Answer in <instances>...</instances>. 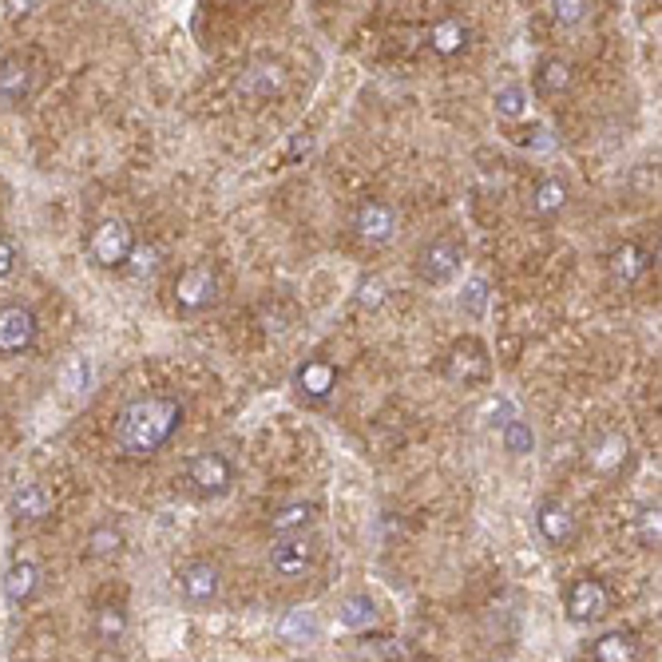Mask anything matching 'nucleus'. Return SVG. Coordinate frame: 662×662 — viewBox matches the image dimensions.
Segmentation results:
<instances>
[{"mask_svg": "<svg viewBox=\"0 0 662 662\" xmlns=\"http://www.w3.org/2000/svg\"><path fill=\"white\" fill-rule=\"evenodd\" d=\"M488 369H492L488 349H484L476 337L456 341L452 353H448V361H444V373H448V381H456V385H480V381L488 377Z\"/></svg>", "mask_w": 662, "mask_h": 662, "instance_id": "4", "label": "nucleus"}, {"mask_svg": "<svg viewBox=\"0 0 662 662\" xmlns=\"http://www.w3.org/2000/svg\"><path fill=\"white\" fill-rule=\"evenodd\" d=\"M552 12H555V24H579V20H587L591 4L587 0H559Z\"/></svg>", "mask_w": 662, "mask_h": 662, "instance_id": "36", "label": "nucleus"}, {"mask_svg": "<svg viewBox=\"0 0 662 662\" xmlns=\"http://www.w3.org/2000/svg\"><path fill=\"white\" fill-rule=\"evenodd\" d=\"M286 88V68L278 60H254L242 76H238V96L250 104H266Z\"/></svg>", "mask_w": 662, "mask_h": 662, "instance_id": "6", "label": "nucleus"}, {"mask_svg": "<svg viewBox=\"0 0 662 662\" xmlns=\"http://www.w3.org/2000/svg\"><path fill=\"white\" fill-rule=\"evenodd\" d=\"M298 389H302L306 401H318V405L330 401L333 389H337V369L330 361H306L298 369Z\"/></svg>", "mask_w": 662, "mask_h": 662, "instance_id": "16", "label": "nucleus"}, {"mask_svg": "<svg viewBox=\"0 0 662 662\" xmlns=\"http://www.w3.org/2000/svg\"><path fill=\"white\" fill-rule=\"evenodd\" d=\"M36 587H40V567H36V563L20 559V563L8 567V575H4V595H8L12 607L28 603V599L36 595Z\"/></svg>", "mask_w": 662, "mask_h": 662, "instance_id": "19", "label": "nucleus"}, {"mask_svg": "<svg viewBox=\"0 0 662 662\" xmlns=\"http://www.w3.org/2000/svg\"><path fill=\"white\" fill-rule=\"evenodd\" d=\"M536 88H540L544 96H559V92H567V88H571V64H567V60H559V56L544 60V64H540V72H536Z\"/></svg>", "mask_w": 662, "mask_h": 662, "instance_id": "25", "label": "nucleus"}, {"mask_svg": "<svg viewBox=\"0 0 662 662\" xmlns=\"http://www.w3.org/2000/svg\"><path fill=\"white\" fill-rule=\"evenodd\" d=\"M12 266H16V246L12 242H0V278L12 274Z\"/></svg>", "mask_w": 662, "mask_h": 662, "instance_id": "38", "label": "nucleus"}, {"mask_svg": "<svg viewBox=\"0 0 662 662\" xmlns=\"http://www.w3.org/2000/svg\"><path fill=\"white\" fill-rule=\"evenodd\" d=\"M127 635V611H123V603H100L96 607V639L104 643V647H115L119 639Z\"/></svg>", "mask_w": 662, "mask_h": 662, "instance_id": "23", "label": "nucleus"}, {"mask_svg": "<svg viewBox=\"0 0 662 662\" xmlns=\"http://www.w3.org/2000/svg\"><path fill=\"white\" fill-rule=\"evenodd\" d=\"M88 250H92L96 266H123L131 258V250H135V234H131L127 222L108 219L92 230V246Z\"/></svg>", "mask_w": 662, "mask_h": 662, "instance_id": "3", "label": "nucleus"}, {"mask_svg": "<svg viewBox=\"0 0 662 662\" xmlns=\"http://www.w3.org/2000/svg\"><path fill=\"white\" fill-rule=\"evenodd\" d=\"M460 262H464L460 246H456L452 238H437V242H429V246L417 254V274H421L425 282L441 286V282L460 274Z\"/></svg>", "mask_w": 662, "mask_h": 662, "instance_id": "7", "label": "nucleus"}, {"mask_svg": "<svg viewBox=\"0 0 662 662\" xmlns=\"http://www.w3.org/2000/svg\"><path fill=\"white\" fill-rule=\"evenodd\" d=\"M310 147H314V139H310L306 131H298V135L290 139V159H302V155H306Z\"/></svg>", "mask_w": 662, "mask_h": 662, "instance_id": "37", "label": "nucleus"}, {"mask_svg": "<svg viewBox=\"0 0 662 662\" xmlns=\"http://www.w3.org/2000/svg\"><path fill=\"white\" fill-rule=\"evenodd\" d=\"M12 516L16 520H24V524H40V520H48L52 516V492L44 488V484H20L16 492H12Z\"/></svg>", "mask_w": 662, "mask_h": 662, "instance_id": "14", "label": "nucleus"}, {"mask_svg": "<svg viewBox=\"0 0 662 662\" xmlns=\"http://www.w3.org/2000/svg\"><path fill=\"white\" fill-rule=\"evenodd\" d=\"M187 480H191V488L199 496H222L234 484V468H230V460L222 452H199L187 464Z\"/></svg>", "mask_w": 662, "mask_h": 662, "instance_id": "5", "label": "nucleus"}, {"mask_svg": "<svg viewBox=\"0 0 662 662\" xmlns=\"http://www.w3.org/2000/svg\"><path fill=\"white\" fill-rule=\"evenodd\" d=\"M659 540H662L659 504H643V508H639V544H643V548H659Z\"/></svg>", "mask_w": 662, "mask_h": 662, "instance_id": "30", "label": "nucleus"}, {"mask_svg": "<svg viewBox=\"0 0 662 662\" xmlns=\"http://www.w3.org/2000/svg\"><path fill=\"white\" fill-rule=\"evenodd\" d=\"M100 662H123V659H115V655H108V659H100Z\"/></svg>", "mask_w": 662, "mask_h": 662, "instance_id": "39", "label": "nucleus"}, {"mask_svg": "<svg viewBox=\"0 0 662 662\" xmlns=\"http://www.w3.org/2000/svg\"><path fill=\"white\" fill-rule=\"evenodd\" d=\"M591 659L595 662H635L639 659V635L635 631H607L595 639L591 647Z\"/></svg>", "mask_w": 662, "mask_h": 662, "instance_id": "17", "label": "nucleus"}, {"mask_svg": "<svg viewBox=\"0 0 662 662\" xmlns=\"http://www.w3.org/2000/svg\"><path fill=\"white\" fill-rule=\"evenodd\" d=\"M282 635H286L290 643H306V639L318 635V619H314L310 611H290V615L282 619Z\"/></svg>", "mask_w": 662, "mask_h": 662, "instance_id": "29", "label": "nucleus"}, {"mask_svg": "<svg viewBox=\"0 0 662 662\" xmlns=\"http://www.w3.org/2000/svg\"><path fill=\"white\" fill-rule=\"evenodd\" d=\"M536 528H540V536H544L552 548H567V544L575 540V516H571V508L559 504V500H544V504L536 508Z\"/></svg>", "mask_w": 662, "mask_h": 662, "instance_id": "13", "label": "nucleus"}, {"mask_svg": "<svg viewBox=\"0 0 662 662\" xmlns=\"http://www.w3.org/2000/svg\"><path fill=\"white\" fill-rule=\"evenodd\" d=\"M310 520H314V508H310V504H286V508H278V512L270 516V532H274L278 540H282V536H306Z\"/></svg>", "mask_w": 662, "mask_h": 662, "instance_id": "22", "label": "nucleus"}, {"mask_svg": "<svg viewBox=\"0 0 662 662\" xmlns=\"http://www.w3.org/2000/svg\"><path fill=\"white\" fill-rule=\"evenodd\" d=\"M627 437L623 433H607V437H599L595 448H591V456H587V464L595 468V472H615V468H623V460H627Z\"/></svg>", "mask_w": 662, "mask_h": 662, "instance_id": "20", "label": "nucleus"}, {"mask_svg": "<svg viewBox=\"0 0 662 662\" xmlns=\"http://www.w3.org/2000/svg\"><path fill=\"white\" fill-rule=\"evenodd\" d=\"M504 448H508L512 456H528V452L536 448V433H532V425H528V421H520V417H512V421L504 425Z\"/></svg>", "mask_w": 662, "mask_h": 662, "instance_id": "28", "label": "nucleus"}, {"mask_svg": "<svg viewBox=\"0 0 662 662\" xmlns=\"http://www.w3.org/2000/svg\"><path fill=\"white\" fill-rule=\"evenodd\" d=\"M60 381H64V389H68V393H84V389H88V381H92V365H88V357H72V361L64 365Z\"/></svg>", "mask_w": 662, "mask_h": 662, "instance_id": "33", "label": "nucleus"}, {"mask_svg": "<svg viewBox=\"0 0 662 662\" xmlns=\"http://www.w3.org/2000/svg\"><path fill=\"white\" fill-rule=\"evenodd\" d=\"M337 619L345 631H369L377 623V603L369 595H349V599H341Z\"/></svg>", "mask_w": 662, "mask_h": 662, "instance_id": "21", "label": "nucleus"}, {"mask_svg": "<svg viewBox=\"0 0 662 662\" xmlns=\"http://www.w3.org/2000/svg\"><path fill=\"white\" fill-rule=\"evenodd\" d=\"M119 548H123V532H119V528L100 524V528H92V532H88V555H96V559H111V555H119Z\"/></svg>", "mask_w": 662, "mask_h": 662, "instance_id": "27", "label": "nucleus"}, {"mask_svg": "<svg viewBox=\"0 0 662 662\" xmlns=\"http://www.w3.org/2000/svg\"><path fill=\"white\" fill-rule=\"evenodd\" d=\"M429 44H433L437 56H456V52H464V48H468V24H464V20H441V24H433Z\"/></svg>", "mask_w": 662, "mask_h": 662, "instance_id": "24", "label": "nucleus"}, {"mask_svg": "<svg viewBox=\"0 0 662 662\" xmlns=\"http://www.w3.org/2000/svg\"><path fill=\"white\" fill-rule=\"evenodd\" d=\"M488 298H492L488 282H484V278H472V282L464 286V294H460V306H464V314H468V318H484Z\"/></svg>", "mask_w": 662, "mask_h": 662, "instance_id": "31", "label": "nucleus"}, {"mask_svg": "<svg viewBox=\"0 0 662 662\" xmlns=\"http://www.w3.org/2000/svg\"><path fill=\"white\" fill-rule=\"evenodd\" d=\"M353 230H357L361 242H369V246H385V242L397 234V211H393L389 203L369 199V203H361V211L353 215Z\"/></svg>", "mask_w": 662, "mask_h": 662, "instance_id": "11", "label": "nucleus"}, {"mask_svg": "<svg viewBox=\"0 0 662 662\" xmlns=\"http://www.w3.org/2000/svg\"><path fill=\"white\" fill-rule=\"evenodd\" d=\"M127 262H131V274H135V278H151V274L159 270V250H155V246H135Z\"/></svg>", "mask_w": 662, "mask_h": 662, "instance_id": "34", "label": "nucleus"}, {"mask_svg": "<svg viewBox=\"0 0 662 662\" xmlns=\"http://www.w3.org/2000/svg\"><path fill=\"white\" fill-rule=\"evenodd\" d=\"M28 92H32V72H28V64H24L20 56H4V60H0V100L20 104V100H28Z\"/></svg>", "mask_w": 662, "mask_h": 662, "instance_id": "18", "label": "nucleus"}, {"mask_svg": "<svg viewBox=\"0 0 662 662\" xmlns=\"http://www.w3.org/2000/svg\"><path fill=\"white\" fill-rule=\"evenodd\" d=\"M496 111H500L504 119H520V115L528 111V96H524V88H520V84H504V88L496 92Z\"/></svg>", "mask_w": 662, "mask_h": 662, "instance_id": "32", "label": "nucleus"}, {"mask_svg": "<svg viewBox=\"0 0 662 662\" xmlns=\"http://www.w3.org/2000/svg\"><path fill=\"white\" fill-rule=\"evenodd\" d=\"M318 559V548L310 536H282L274 548H270V567L282 575V579H298L314 567Z\"/></svg>", "mask_w": 662, "mask_h": 662, "instance_id": "8", "label": "nucleus"}, {"mask_svg": "<svg viewBox=\"0 0 662 662\" xmlns=\"http://www.w3.org/2000/svg\"><path fill=\"white\" fill-rule=\"evenodd\" d=\"M179 591H183V599L187 603H195V607H207V603H215L222 591V575L215 563H207V559H195V563H187L183 571H179Z\"/></svg>", "mask_w": 662, "mask_h": 662, "instance_id": "9", "label": "nucleus"}, {"mask_svg": "<svg viewBox=\"0 0 662 662\" xmlns=\"http://www.w3.org/2000/svg\"><path fill=\"white\" fill-rule=\"evenodd\" d=\"M183 425V405L175 397H139L115 417V448L123 456H155Z\"/></svg>", "mask_w": 662, "mask_h": 662, "instance_id": "1", "label": "nucleus"}, {"mask_svg": "<svg viewBox=\"0 0 662 662\" xmlns=\"http://www.w3.org/2000/svg\"><path fill=\"white\" fill-rule=\"evenodd\" d=\"M215 302H219V278L207 266H191V270L179 274V282H175V306L183 314L211 310Z\"/></svg>", "mask_w": 662, "mask_h": 662, "instance_id": "2", "label": "nucleus"}, {"mask_svg": "<svg viewBox=\"0 0 662 662\" xmlns=\"http://www.w3.org/2000/svg\"><path fill=\"white\" fill-rule=\"evenodd\" d=\"M607 603H611L607 587H603L599 579H591V575L575 579V583H571V591H567V615H571L575 623L603 619V615H607Z\"/></svg>", "mask_w": 662, "mask_h": 662, "instance_id": "10", "label": "nucleus"}, {"mask_svg": "<svg viewBox=\"0 0 662 662\" xmlns=\"http://www.w3.org/2000/svg\"><path fill=\"white\" fill-rule=\"evenodd\" d=\"M647 266H651V254H647L643 246H635V242H623V246H615V250H611V258H607V270H611V278H615V282H623V286L639 282V278L647 274Z\"/></svg>", "mask_w": 662, "mask_h": 662, "instance_id": "15", "label": "nucleus"}, {"mask_svg": "<svg viewBox=\"0 0 662 662\" xmlns=\"http://www.w3.org/2000/svg\"><path fill=\"white\" fill-rule=\"evenodd\" d=\"M385 298H389V286H385L381 278H365V282L357 286V302H361L365 310H377V306H385Z\"/></svg>", "mask_w": 662, "mask_h": 662, "instance_id": "35", "label": "nucleus"}, {"mask_svg": "<svg viewBox=\"0 0 662 662\" xmlns=\"http://www.w3.org/2000/svg\"><path fill=\"white\" fill-rule=\"evenodd\" d=\"M567 207V187L559 183V179H544L540 187H536V195H532V211L540 215V219H552Z\"/></svg>", "mask_w": 662, "mask_h": 662, "instance_id": "26", "label": "nucleus"}, {"mask_svg": "<svg viewBox=\"0 0 662 662\" xmlns=\"http://www.w3.org/2000/svg\"><path fill=\"white\" fill-rule=\"evenodd\" d=\"M36 337V314L28 306H4L0 310V353H20Z\"/></svg>", "mask_w": 662, "mask_h": 662, "instance_id": "12", "label": "nucleus"}]
</instances>
